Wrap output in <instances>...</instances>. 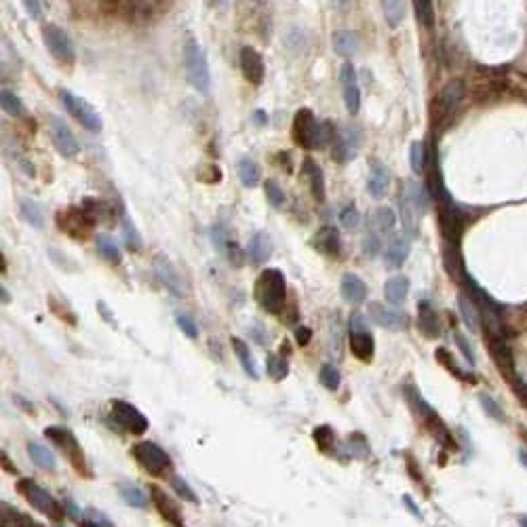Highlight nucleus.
<instances>
[{"mask_svg":"<svg viewBox=\"0 0 527 527\" xmlns=\"http://www.w3.org/2000/svg\"><path fill=\"white\" fill-rule=\"evenodd\" d=\"M253 297L257 306L268 314H282L287 306V280L278 268H266L259 272L253 285Z\"/></svg>","mask_w":527,"mask_h":527,"instance_id":"1","label":"nucleus"},{"mask_svg":"<svg viewBox=\"0 0 527 527\" xmlns=\"http://www.w3.org/2000/svg\"><path fill=\"white\" fill-rule=\"evenodd\" d=\"M291 135H293L295 145L304 150H316L333 141L335 131H331L329 122H318L310 108H299L293 116Z\"/></svg>","mask_w":527,"mask_h":527,"instance_id":"2","label":"nucleus"},{"mask_svg":"<svg viewBox=\"0 0 527 527\" xmlns=\"http://www.w3.org/2000/svg\"><path fill=\"white\" fill-rule=\"evenodd\" d=\"M183 72H186V80L200 95H207L211 91L209 61H207V55H204L200 42L194 36H188L183 40Z\"/></svg>","mask_w":527,"mask_h":527,"instance_id":"3","label":"nucleus"},{"mask_svg":"<svg viewBox=\"0 0 527 527\" xmlns=\"http://www.w3.org/2000/svg\"><path fill=\"white\" fill-rule=\"evenodd\" d=\"M44 436L67 457L70 466L84 479H91L93 476V470L86 462V455L78 443V438L74 436L72 430H67L65 426H46L44 428Z\"/></svg>","mask_w":527,"mask_h":527,"instance_id":"4","label":"nucleus"},{"mask_svg":"<svg viewBox=\"0 0 527 527\" xmlns=\"http://www.w3.org/2000/svg\"><path fill=\"white\" fill-rule=\"evenodd\" d=\"M131 455L133 460L139 464L141 470H145L150 476L156 479H167L173 470V462L169 457V453L156 445L154 441H139L131 447Z\"/></svg>","mask_w":527,"mask_h":527,"instance_id":"5","label":"nucleus"},{"mask_svg":"<svg viewBox=\"0 0 527 527\" xmlns=\"http://www.w3.org/2000/svg\"><path fill=\"white\" fill-rule=\"evenodd\" d=\"M55 221H57V228L61 232H65L67 236H72L74 240H84L93 234L97 215L84 202L80 207H67V209L59 211Z\"/></svg>","mask_w":527,"mask_h":527,"instance_id":"6","label":"nucleus"},{"mask_svg":"<svg viewBox=\"0 0 527 527\" xmlns=\"http://www.w3.org/2000/svg\"><path fill=\"white\" fill-rule=\"evenodd\" d=\"M17 491L21 493V497L32 506L36 508L38 512H42L44 516L53 519V521H61L67 512H65V506H61L44 487H40L34 479H19L17 481Z\"/></svg>","mask_w":527,"mask_h":527,"instance_id":"7","label":"nucleus"},{"mask_svg":"<svg viewBox=\"0 0 527 527\" xmlns=\"http://www.w3.org/2000/svg\"><path fill=\"white\" fill-rule=\"evenodd\" d=\"M59 93V101H61V105L65 108V112L76 120V122H80L84 129H89L91 133H99L101 131V116H99V112L86 101V99H82V97H78L76 93H72L70 89H59L57 91Z\"/></svg>","mask_w":527,"mask_h":527,"instance_id":"8","label":"nucleus"},{"mask_svg":"<svg viewBox=\"0 0 527 527\" xmlns=\"http://www.w3.org/2000/svg\"><path fill=\"white\" fill-rule=\"evenodd\" d=\"M42 42L48 48V53L63 65H72L76 61V51H74V42L67 36V32L55 23H46L42 27Z\"/></svg>","mask_w":527,"mask_h":527,"instance_id":"9","label":"nucleus"},{"mask_svg":"<svg viewBox=\"0 0 527 527\" xmlns=\"http://www.w3.org/2000/svg\"><path fill=\"white\" fill-rule=\"evenodd\" d=\"M110 417L120 430H124L129 434H143L150 426L148 417L135 405L120 401V398L110 403Z\"/></svg>","mask_w":527,"mask_h":527,"instance_id":"10","label":"nucleus"},{"mask_svg":"<svg viewBox=\"0 0 527 527\" xmlns=\"http://www.w3.org/2000/svg\"><path fill=\"white\" fill-rule=\"evenodd\" d=\"M438 228L447 245L457 247L462 232H464V215L462 211L453 204L451 196L438 202Z\"/></svg>","mask_w":527,"mask_h":527,"instance_id":"11","label":"nucleus"},{"mask_svg":"<svg viewBox=\"0 0 527 527\" xmlns=\"http://www.w3.org/2000/svg\"><path fill=\"white\" fill-rule=\"evenodd\" d=\"M46 129H48V135H51V141L55 145V150L63 156V158H74L78 156L80 152V143L78 139L74 137L72 129L55 114H48L46 116Z\"/></svg>","mask_w":527,"mask_h":527,"instance_id":"12","label":"nucleus"},{"mask_svg":"<svg viewBox=\"0 0 527 527\" xmlns=\"http://www.w3.org/2000/svg\"><path fill=\"white\" fill-rule=\"evenodd\" d=\"M466 95V86H464V80L455 78V80H449L441 91L438 95L434 97V103H432V116L434 120H443L447 116L453 114V110L462 103Z\"/></svg>","mask_w":527,"mask_h":527,"instance_id":"13","label":"nucleus"},{"mask_svg":"<svg viewBox=\"0 0 527 527\" xmlns=\"http://www.w3.org/2000/svg\"><path fill=\"white\" fill-rule=\"evenodd\" d=\"M150 500L154 504V508L158 510V514L162 516V521H167L171 527H186V521L181 516V510L177 506V502L160 487L150 485Z\"/></svg>","mask_w":527,"mask_h":527,"instance_id":"14","label":"nucleus"},{"mask_svg":"<svg viewBox=\"0 0 527 527\" xmlns=\"http://www.w3.org/2000/svg\"><path fill=\"white\" fill-rule=\"evenodd\" d=\"M339 82H341V95H344V105L350 116H354L360 110V89H358V78L356 70L352 63H344L339 70Z\"/></svg>","mask_w":527,"mask_h":527,"instance_id":"15","label":"nucleus"},{"mask_svg":"<svg viewBox=\"0 0 527 527\" xmlns=\"http://www.w3.org/2000/svg\"><path fill=\"white\" fill-rule=\"evenodd\" d=\"M367 314H369V320H371V323H375V325L382 327V329H390V331H401V329H405L407 323H409V318H407L405 312L394 310V308H386V306L379 304V301H371Z\"/></svg>","mask_w":527,"mask_h":527,"instance_id":"16","label":"nucleus"},{"mask_svg":"<svg viewBox=\"0 0 527 527\" xmlns=\"http://www.w3.org/2000/svg\"><path fill=\"white\" fill-rule=\"evenodd\" d=\"M238 63L247 82H251L253 86H259L264 82L266 65H264V57L259 55V51H255L253 46H242L238 55Z\"/></svg>","mask_w":527,"mask_h":527,"instance_id":"17","label":"nucleus"},{"mask_svg":"<svg viewBox=\"0 0 527 527\" xmlns=\"http://www.w3.org/2000/svg\"><path fill=\"white\" fill-rule=\"evenodd\" d=\"M487 341H489V352L497 365V369L502 371V375L510 382H516V373H514V358H512V352L504 339V335H487Z\"/></svg>","mask_w":527,"mask_h":527,"instance_id":"18","label":"nucleus"},{"mask_svg":"<svg viewBox=\"0 0 527 527\" xmlns=\"http://www.w3.org/2000/svg\"><path fill=\"white\" fill-rule=\"evenodd\" d=\"M310 245H312L314 251H318L320 255L331 257V259L339 257V253H341V238H339V232H337L335 226H323V228H318L314 232Z\"/></svg>","mask_w":527,"mask_h":527,"instance_id":"19","label":"nucleus"},{"mask_svg":"<svg viewBox=\"0 0 527 527\" xmlns=\"http://www.w3.org/2000/svg\"><path fill=\"white\" fill-rule=\"evenodd\" d=\"M358 143H360V135H358L356 126L348 124L344 131H335V135H333V158L337 162L350 160L356 154Z\"/></svg>","mask_w":527,"mask_h":527,"instance_id":"20","label":"nucleus"},{"mask_svg":"<svg viewBox=\"0 0 527 527\" xmlns=\"http://www.w3.org/2000/svg\"><path fill=\"white\" fill-rule=\"evenodd\" d=\"M350 352L354 354V358H358L360 363H371L373 352H375V341L373 335L369 333V329H350Z\"/></svg>","mask_w":527,"mask_h":527,"instance_id":"21","label":"nucleus"},{"mask_svg":"<svg viewBox=\"0 0 527 527\" xmlns=\"http://www.w3.org/2000/svg\"><path fill=\"white\" fill-rule=\"evenodd\" d=\"M301 173L308 181V188L314 196V200L318 202H325V196H327V188H325V173L323 169L316 164V160L312 158H304L301 160Z\"/></svg>","mask_w":527,"mask_h":527,"instance_id":"22","label":"nucleus"},{"mask_svg":"<svg viewBox=\"0 0 527 527\" xmlns=\"http://www.w3.org/2000/svg\"><path fill=\"white\" fill-rule=\"evenodd\" d=\"M339 293L348 304L358 306V304H363L367 299V285L358 274L346 272L341 276V282H339Z\"/></svg>","mask_w":527,"mask_h":527,"instance_id":"23","label":"nucleus"},{"mask_svg":"<svg viewBox=\"0 0 527 527\" xmlns=\"http://www.w3.org/2000/svg\"><path fill=\"white\" fill-rule=\"evenodd\" d=\"M390 188V171L386 169L384 162L371 160V171H369V181L367 190L373 198H384Z\"/></svg>","mask_w":527,"mask_h":527,"instance_id":"24","label":"nucleus"},{"mask_svg":"<svg viewBox=\"0 0 527 527\" xmlns=\"http://www.w3.org/2000/svg\"><path fill=\"white\" fill-rule=\"evenodd\" d=\"M417 329L428 339H436L441 335V318L428 301H419L417 306Z\"/></svg>","mask_w":527,"mask_h":527,"instance_id":"25","label":"nucleus"},{"mask_svg":"<svg viewBox=\"0 0 527 527\" xmlns=\"http://www.w3.org/2000/svg\"><path fill=\"white\" fill-rule=\"evenodd\" d=\"M407 255H409V240L403 238V236H394V238L388 242V247H386L384 264H386L388 268L396 270V268H401V266L405 264Z\"/></svg>","mask_w":527,"mask_h":527,"instance_id":"26","label":"nucleus"},{"mask_svg":"<svg viewBox=\"0 0 527 527\" xmlns=\"http://www.w3.org/2000/svg\"><path fill=\"white\" fill-rule=\"evenodd\" d=\"M270 253H272V240H270V236L266 232H255L251 236V240H249V257H251V261L257 264V266H261V264L268 261Z\"/></svg>","mask_w":527,"mask_h":527,"instance_id":"27","label":"nucleus"},{"mask_svg":"<svg viewBox=\"0 0 527 527\" xmlns=\"http://www.w3.org/2000/svg\"><path fill=\"white\" fill-rule=\"evenodd\" d=\"M407 293H409V278L403 276V274H396V276L388 278L386 285H384V297L392 306L403 304L405 297H407Z\"/></svg>","mask_w":527,"mask_h":527,"instance_id":"28","label":"nucleus"},{"mask_svg":"<svg viewBox=\"0 0 527 527\" xmlns=\"http://www.w3.org/2000/svg\"><path fill=\"white\" fill-rule=\"evenodd\" d=\"M331 46L339 57H352L358 51V38L350 30H337L331 36Z\"/></svg>","mask_w":527,"mask_h":527,"instance_id":"29","label":"nucleus"},{"mask_svg":"<svg viewBox=\"0 0 527 527\" xmlns=\"http://www.w3.org/2000/svg\"><path fill=\"white\" fill-rule=\"evenodd\" d=\"M156 274L160 276V280L175 293V295H183V285L179 274L175 272V268L171 266V261L162 255L156 257Z\"/></svg>","mask_w":527,"mask_h":527,"instance_id":"30","label":"nucleus"},{"mask_svg":"<svg viewBox=\"0 0 527 527\" xmlns=\"http://www.w3.org/2000/svg\"><path fill=\"white\" fill-rule=\"evenodd\" d=\"M236 171H238V179L245 188H255L261 181V169L251 156H242L236 164Z\"/></svg>","mask_w":527,"mask_h":527,"instance_id":"31","label":"nucleus"},{"mask_svg":"<svg viewBox=\"0 0 527 527\" xmlns=\"http://www.w3.org/2000/svg\"><path fill=\"white\" fill-rule=\"evenodd\" d=\"M230 341H232V350H234V354H236L238 363H240V367L245 369V373H247L249 377L257 379V377H259V375H257V367H255V360H253L251 350H249V346L245 344V339H240V337H232Z\"/></svg>","mask_w":527,"mask_h":527,"instance_id":"32","label":"nucleus"},{"mask_svg":"<svg viewBox=\"0 0 527 527\" xmlns=\"http://www.w3.org/2000/svg\"><path fill=\"white\" fill-rule=\"evenodd\" d=\"M27 453H30L32 462H34L38 468H42V470H51V472H53V470L57 468L55 455H53L44 445L32 441V443H27Z\"/></svg>","mask_w":527,"mask_h":527,"instance_id":"33","label":"nucleus"},{"mask_svg":"<svg viewBox=\"0 0 527 527\" xmlns=\"http://www.w3.org/2000/svg\"><path fill=\"white\" fill-rule=\"evenodd\" d=\"M457 306H460V314H462L466 327L470 331H479L481 329V314H479V308L474 306V301L462 293V295H457Z\"/></svg>","mask_w":527,"mask_h":527,"instance_id":"34","label":"nucleus"},{"mask_svg":"<svg viewBox=\"0 0 527 527\" xmlns=\"http://www.w3.org/2000/svg\"><path fill=\"white\" fill-rule=\"evenodd\" d=\"M19 211H21V217L32 226V228H44V213L40 209V204L32 198H23L19 202Z\"/></svg>","mask_w":527,"mask_h":527,"instance_id":"35","label":"nucleus"},{"mask_svg":"<svg viewBox=\"0 0 527 527\" xmlns=\"http://www.w3.org/2000/svg\"><path fill=\"white\" fill-rule=\"evenodd\" d=\"M384 19L390 27H398L405 19V0H379Z\"/></svg>","mask_w":527,"mask_h":527,"instance_id":"36","label":"nucleus"},{"mask_svg":"<svg viewBox=\"0 0 527 527\" xmlns=\"http://www.w3.org/2000/svg\"><path fill=\"white\" fill-rule=\"evenodd\" d=\"M95 245H97V251L101 253V257H105L110 264H120V259H122L120 249H118L116 240L110 234H97Z\"/></svg>","mask_w":527,"mask_h":527,"instance_id":"37","label":"nucleus"},{"mask_svg":"<svg viewBox=\"0 0 527 527\" xmlns=\"http://www.w3.org/2000/svg\"><path fill=\"white\" fill-rule=\"evenodd\" d=\"M266 371H268V377L272 382H282L287 377V373H289V363H287V358L282 354L272 352L266 358Z\"/></svg>","mask_w":527,"mask_h":527,"instance_id":"38","label":"nucleus"},{"mask_svg":"<svg viewBox=\"0 0 527 527\" xmlns=\"http://www.w3.org/2000/svg\"><path fill=\"white\" fill-rule=\"evenodd\" d=\"M118 489H120L122 500L129 506H133V508H145L148 506V495L137 485H133V483H120Z\"/></svg>","mask_w":527,"mask_h":527,"instance_id":"39","label":"nucleus"},{"mask_svg":"<svg viewBox=\"0 0 527 527\" xmlns=\"http://www.w3.org/2000/svg\"><path fill=\"white\" fill-rule=\"evenodd\" d=\"M312 438L318 447V451L323 453H329L333 447H335V432L329 424H320L312 430Z\"/></svg>","mask_w":527,"mask_h":527,"instance_id":"40","label":"nucleus"},{"mask_svg":"<svg viewBox=\"0 0 527 527\" xmlns=\"http://www.w3.org/2000/svg\"><path fill=\"white\" fill-rule=\"evenodd\" d=\"M373 226L377 232H392L394 226H396V215L390 207H377L373 211V217H371Z\"/></svg>","mask_w":527,"mask_h":527,"instance_id":"41","label":"nucleus"},{"mask_svg":"<svg viewBox=\"0 0 527 527\" xmlns=\"http://www.w3.org/2000/svg\"><path fill=\"white\" fill-rule=\"evenodd\" d=\"M264 194H266V200L272 209H282L287 198H285V192L282 188L274 181V179H266L264 181Z\"/></svg>","mask_w":527,"mask_h":527,"instance_id":"42","label":"nucleus"},{"mask_svg":"<svg viewBox=\"0 0 527 527\" xmlns=\"http://www.w3.org/2000/svg\"><path fill=\"white\" fill-rule=\"evenodd\" d=\"M426 160H428V150L424 141H413L411 150H409V162L413 173H422L426 169Z\"/></svg>","mask_w":527,"mask_h":527,"instance_id":"43","label":"nucleus"},{"mask_svg":"<svg viewBox=\"0 0 527 527\" xmlns=\"http://www.w3.org/2000/svg\"><path fill=\"white\" fill-rule=\"evenodd\" d=\"M122 238H124V245H126V249H131V251H141V247H143V242H141V236H139V232H137V228L133 226V221L124 215L122 217Z\"/></svg>","mask_w":527,"mask_h":527,"instance_id":"44","label":"nucleus"},{"mask_svg":"<svg viewBox=\"0 0 527 527\" xmlns=\"http://www.w3.org/2000/svg\"><path fill=\"white\" fill-rule=\"evenodd\" d=\"M2 110L8 114V116H21L25 114V108H23V101L19 99L17 93L8 91V89H2Z\"/></svg>","mask_w":527,"mask_h":527,"instance_id":"45","label":"nucleus"},{"mask_svg":"<svg viewBox=\"0 0 527 527\" xmlns=\"http://www.w3.org/2000/svg\"><path fill=\"white\" fill-rule=\"evenodd\" d=\"M413 8H415L417 21L426 30H430L434 25V6H432V0H413Z\"/></svg>","mask_w":527,"mask_h":527,"instance_id":"46","label":"nucleus"},{"mask_svg":"<svg viewBox=\"0 0 527 527\" xmlns=\"http://www.w3.org/2000/svg\"><path fill=\"white\" fill-rule=\"evenodd\" d=\"M318 382H320L327 390L335 392V390L339 388L341 375H339V371H337L333 365H323L320 371H318Z\"/></svg>","mask_w":527,"mask_h":527,"instance_id":"47","label":"nucleus"},{"mask_svg":"<svg viewBox=\"0 0 527 527\" xmlns=\"http://www.w3.org/2000/svg\"><path fill=\"white\" fill-rule=\"evenodd\" d=\"M169 481H171V487H173V491L179 495V497H183V500H188V502H192V504H198V497H196V493H194V489L181 479V476H177V474H171L169 476Z\"/></svg>","mask_w":527,"mask_h":527,"instance_id":"48","label":"nucleus"},{"mask_svg":"<svg viewBox=\"0 0 527 527\" xmlns=\"http://www.w3.org/2000/svg\"><path fill=\"white\" fill-rule=\"evenodd\" d=\"M339 223L346 228V230H356L358 223H360V213L354 204H346L341 211H339Z\"/></svg>","mask_w":527,"mask_h":527,"instance_id":"49","label":"nucleus"},{"mask_svg":"<svg viewBox=\"0 0 527 527\" xmlns=\"http://www.w3.org/2000/svg\"><path fill=\"white\" fill-rule=\"evenodd\" d=\"M434 356H436V360L445 367V369H449L455 377H462V379H466V373L455 365V360H453V356L449 354V350L447 348H436V352H434Z\"/></svg>","mask_w":527,"mask_h":527,"instance_id":"50","label":"nucleus"},{"mask_svg":"<svg viewBox=\"0 0 527 527\" xmlns=\"http://www.w3.org/2000/svg\"><path fill=\"white\" fill-rule=\"evenodd\" d=\"M479 401H481V407L485 409V413H487L489 417H493L495 422H504V419H506L504 411L500 409V405H497V403H495L489 394L481 392V394H479Z\"/></svg>","mask_w":527,"mask_h":527,"instance_id":"51","label":"nucleus"},{"mask_svg":"<svg viewBox=\"0 0 527 527\" xmlns=\"http://www.w3.org/2000/svg\"><path fill=\"white\" fill-rule=\"evenodd\" d=\"M175 320H177V327L183 331V335H188L190 339H196V337H198V327H196V323H194L188 314L177 312Z\"/></svg>","mask_w":527,"mask_h":527,"instance_id":"52","label":"nucleus"},{"mask_svg":"<svg viewBox=\"0 0 527 527\" xmlns=\"http://www.w3.org/2000/svg\"><path fill=\"white\" fill-rule=\"evenodd\" d=\"M379 247H382V242H379L377 234H375V232H367V236L363 238V251H365L369 257H375V255L379 253Z\"/></svg>","mask_w":527,"mask_h":527,"instance_id":"53","label":"nucleus"},{"mask_svg":"<svg viewBox=\"0 0 527 527\" xmlns=\"http://www.w3.org/2000/svg\"><path fill=\"white\" fill-rule=\"evenodd\" d=\"M453 337H455V344H457V348L462 350L464 358L468 360V365H474V352H472V348H470L468 339H466L460 331H455V333H453Z\"/></svg>","mask_w":527,"mask_h":527,"instance_id":"54","label":"nucleus"},{"mask_svg":"<svg viewBox=\"0 0 527 527\" xmlns=\"http://www.w3.org/2000/svg\"><path fill=\"white\" fill-rule=\"evenodd\" d=\"M80 527H114L103 514H97L93 512L91 519H80Z\"/></svg>","mask_w":527,"mask_h":527,"instance_id":"55","label":"nucleus"},{"mask_svg":"<svg viewBox=\"0 0 527 527\" xmlns=\"http://www.w3.org/2000/svg\"><path fill=\"white\" fill-rule=\"evenodd\" d=\"M21 2H23L27 15H30L32 19H40V15H42V4H40V0H21Z\"/></svg>","mask_w":527,"mask_h":527,"instance_id":"56","label":"nucleus"},{"mask_svg":"<svg viewBox=\"0 0 527 527\" xmlns=\"http://www.w3.org/2000/svg\"><path fill=\"white\" fill-rule=\"evenodd\" d=\"M295 339H297V344H299V346H306V344L312 339V331H310L308 327H304V325H301V327H297V329H295Z\"/></svg>","mask_w":527,"mask_h":527,"instance_id":"57","label":"nucleus"},{"mask_svg":"<svg viewBox=\"0 0 527 527\" xmlns=\"http://www.w3.org/2000/svg\"><path fill=\"white\" fill-rule=\"evenodd\" d=\"M403 502H405V506L409 508V512L413 514V516H417V519H422V514H419V510H417V506L413 504V500L409 497V495H403Z\"/></svg>","mask_w":527,"mask_h":527,"instance_id":"58","label":"nucleus"},{"mask_svg":"<svg viewBox=\"0 0 527 527\" xmlns=\"http://www.w3.org/2000/svg\"><path fill=\"white\" fill-rule=\"evenodd\" d=\"M519 460H521V464L527 468V449H521V451H519Z\"/></svg>","mask_w":527,"mask_h":527,"instance_id":"59","label":"nucleus"},{"mask_svg":"<svg viewBox=\"0 0 527 527\" xmlns=\"http://www.w3.org/2000/svg\"><path fill=\"white\" fill-rule=\"evenodd\" d=\"M519 523H521V527H527V516H519Z\"/></svg>","mask_w":527,"mask_h":527,"instance_id":"60","label":"nucleus"},{"mask_svg":"<svg viewBox=\"0 0 527 527\" xmlns=\"http://www.w3.org/2000/svg\"><path fill=\"white\" fill-rule=\"evenodd\" d=\"M2 299H4V304L8 301V293H6V289H2Z\"/></svg>","mask_w":527,"mask_h":527,"instance_id":"61","label":"nucleus"},{"mask_svg":"<svg viewBox=\"0 0 527 527\" xmlns=\"http://www.w3.org/2000/svg\"><path fill=\"white\" fill-rule=\"evenodd\" d=\"M110 2H116V0H110Z\"/></svg>","mask_w":527,"mask_h":527,"instance_id":"62","label":"nucleus"}]
</instances>
